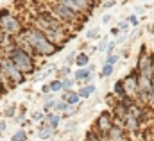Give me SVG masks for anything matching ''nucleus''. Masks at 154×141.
<instances>
[{
    "label": "nucleus",
    "instance_id": "2eb2a0df",
    "mask_svg": "<svg viewBox=\"0 0 154 141\" xmlns=\"http://www.w3.org/2000/svg\"><path fill=\"white\" fill-rule=\"evenodd\" d=\"M95 91H97V86H95L93 82H91V84H84V86H81V88L77 89V93H79L81 98H90Z\"/></svg>",
    "mask_w": 154,
    "mask_h": 141
},
{
    "label": "nucleus",
    "instance_id": "ddd939ff",
    "mask_svg": "<svg viewBox=\"0 0 154 141\" xmlns=\"http://www.w3.org/2000/svg\"><path fill=\"white\" fill-rule=\"evenodd\" d=\"M61 100H66L70 106H79L82 98L79 97V93H77V91H74V89H72V91H63V95H61Z\"/></svg>",
    "mask_w": 154,
    "mask_h": 141
},
{
    "label": "nucleus",
    "instance_id": "4468645a",
    "mask_svg": "<svg viewBox=\"0 0 154 141\" xmlns=\"http://www.w3.org/2000/svg\"><path fill=\"white\" fill-rule=\"evenodd\" d=\"M61 120H63V116H61L59 112H48V114H47V118H45V122H47L54 130H57V129H59Z\"/></svg>",
    "mask_w": 154,
    "mask_h": 141
},
{
    "label": "nucleus",
    "instance_id": "e433bc0d",
    "mask_svg": "<svg viewBox=\"0 0 154 141\" xmlns=\"http://www.w3.org/2000/svg\"><path fill=\"white\" fill-rule=\"evenodd\" d=\"M113 5H115V0H108V2H104V4H102V7H104V9H111Z\"/></svg>",
    "mask_w": 154,
    "mask_h": 141
},
{
    "label": "nucleus",
    "instance_id": "a19ab883",
    "mask_svg": "<svg viewBox=\"0 0 154 141\" xmlns=\"http://www.w3.org/2000/svg\"><path fill=\"white\" fill-rule=\"evenodd\" d=\"M111 34L113 36H120V29H118V27H113V29H111Z\"/></svg>",
    "mask_w": 154,
    "mask_h": 141
},
{
    "label": "nucleus",
    "instance_id": "f704fd0d",
    "mask_svg": "<svg viewBox=\"0 0 154 141\" xmlns=\"http://www.w3.org/2000/svg\"><path fill=\"white\" fill-rule=\"evenodd\" d=\"M7 127H9V125H7V122H5V120H0V138L7 132Z\"/></svg>",
    "mask_w": 154,
    "mask_h": 141
},
{
    "label": "nucleus",
    "instance_id": "79ce46f5",
    "mask_svg": "<svg viewBox=\"0 0 154 141\" xmlns=\"http://www.w3.org/2000/svg\"><path fill=\"white\" fill-rule=\"evenodd\" d=\"M0 93H7V88L2 84V80H0Z\"/></svg>",
    "mask_w": 154,
    "mask_h": 141
},
{
    "label": "nucleus",
    "instance_id": "b1692460",
    "mask_svg": "<svg viewBox=\"0 0 154 141\" xmlns=\"http://www.w3.org/2000/svg\"><path fill=\"white\" fill-rule=\"evenodd\" d=\"M5 118H16V106L14 104H9V106L4 109V112H2Z\"/></svg>",
    "mask_w": 154,
    "mask_h": 141
},
{
    "label": "nucleus",
    "instance_id": "7c9ffc66",
    "mask_svg": "<svg viewBox=\"0 0 154 141\" xmlns=\"http://www.w3.org/2000/svg\"><path fill=\"white\" fill-rule=\"evenodd\" d=\"M108 45H109V41H108V38H102V39H100V43H99V46H97V50H99V52H106V48H108Z\"/></svg>",
    "mask_w": 154,
    "mask_h": 141
},
{
    "label": "nucleus",
    "instance_id": "f8f14e48",
    "mask_svg": "<svg viewBox=\"0 0 154 141\" xmlns=\"http://www.w3.org/2000/svg\"><path fill=\"white\" fill-rule=\"evenodd\" d=\"M56 136V130L47 123V122H43V123H39V127H38V138L39 140H52Z\"/></svg>",
    "mask_w": 154,
    "mask_h": 141
},
{
    "label": "nucleus",
    "instance_id": "ea45409f",
    "mask_svg": "<svg viewBox=\"0 0 154 141\" xmlns=\"http://www.w3.org/2000/svg\"><path fill=\"white\" fill-rule=\"evenodd\" d=\"M111 22V14H104L102 16V23H109Z\"/></svg>",
    "mask_w": 154,
    "mask_h": 141
},
{
    "label": "nucleus",
    "instance_id": "cd10ccee",
    "mask_svg": "<svg viewBox=\"0 0 154 141\" xmlns=\"http://www.w3.org/2000/svg\"><path fill=\"white\" fill-rule=\"evenodd\" d=\"M77 127H79V122H68V123H66V127L63 129V132H65V134L74 132V130H77Z\"/></svg>",
    "mask_w": 154,
    "mask_h": 141
},
{
    "label": "nucleus",
    "instance_id": "473e14b6",
    "mask_svg": "<svg viewBox=\"0 0 154 141\" xmlns=\"http://www.w3.org/2000/svg\"><path fill=\"white\" fill-rule=\"evenodd\" d=\"M48 75L45 73V71H39V73H36V75H32V82H39V80H43V79H47Z\"/></svg>",
    "mask_w": 154,
    "mask_h": 141
},
{
    "label": "nucleus",
    "instance_id": "0eeeda50",
    "mask_svg": "<svg viewBox=\"0 0 154 141\" xmlns=\"http://www.w3.org/2000/svg\"><path fill=\"white\" fill-rule=\"evenodd\" d=\"M113 127H115V118H113V114H111L109 111H102V112L97 116L95 123H93V130L99 132V134H104V136H108V132H109Z\"/></svg>",
    "mask_w": 154,
    "mask_h": 141
},
{
    "label": "nucleus",
    "instance_id": "dca6fc26",
    "mask_svg": "<svg viewBox=\"0 0 154 141\" xmlns=\"http://www.w3.org/2000/svg\"><path fill=\"white\" fill-rule=\"evenodd\" d=\"M113 95L118 97V100H124V98H127L129 95H127V91H125V86H124V80L120 79V80H116L115 84H113Z\"/></svg>",
    "mask_w": 154,
    "mask_h": 141
},
{
    "label": "nucleus",
    "instance_id": "49530a36",
    "mask_svg": "<svg viewBox=\"0 0 154 141\" xmlns=\"http://www.w3.org/2000/svg\"><path fill=\"white\" fill-rule=\"evenodd\" d=\"M142 2H151V0H142Z\"/></svg>",
    "mask_w": 154,
    "mask_h": 141
},
{
    "label": "nucleus",
    "instance_id": "bb28decb",
    "mask_svg": "<svg viewBox=\"0 0 154 141\" xmlns=\"http://www.w3.org/2000/svg\"><path fill=\"white\" fill-rule=\"evenodd\" d=\"M118 61H120V54H109V56H106V61H104V63H108V64H113V66H115Z\"/></svg>",
    "mask_w": 154,
    "mask_h": 141
},
{
    "label": "nucleus",
    "instance_id": "f3484780",
    "mask_svg": "<svg viewBox=\"0 0 154 141\" xmlns=\"http://www.w3.org/2000/svg\"><path fill=\"white\" fill-rule=\"evenodd\" d=\"M75 66L77 68H86V66H90V54L79 52L77 57H75Z\"/></svg>",
    "mask_w": 154,
    "mask_h": 141
},
{
    "label": "nucleus",
    "instance_id": "9b49d317",
    "mask_svg": "<svg viewBox=\"0 0 154 141\" xmlns=\"http://www.w3.org/2000/svg\"><path fill=\"white\" fill-rule=\"evenodd\" d=\"M108 141H127V130L120 125H115L108 132Z\"/></svg>",
    "mask_w": 154,
    "mask_h": 141
},
{
    "label": "nucleus",
    "instance_id": "37998d69",
    "mask_svg": "<svg viewBox=\"0 0 154 141\" xmlns=\"http://www.w3.org/2000/svg\"><path fill=\"white\" fill-rule=\"evenodd\" d=\"M134 11H136V13H142V11H143V7H140V5H136V7H134Z\"/></svg>",
    "mask_w": 154,
    "mask_h": 141
},
{
    "label": "nucleus",
    "instance_id": "c03bdc74",
    "mask_svg": "<svg viewBox=\"0 0 154 141\" xmlns=\"http://www.w3.org/2000/svg\"><path fill=\"white\" fill-rule=\"evenodd\" d=\"M90 2H91L93 5H99V4H100V0H90Z\"/></svg>",
    "mask_w": 154,
    "mask_h": 141
},
{
    "label": "nucleus",
    "instance_id": "c756f323",
    "mask_svg": "<svg viewBox=\"0 0 154 141\" xmlns=\"http://www.w3.org/2000/svg\"><path fill=\"white\" fill-rule=\"evenodd\" d=\"M116 27L120 29V32H125V34H127V31H129L131 23H129L127 20H124V22H118V25H116Z\"/></svg>",
    "mask_w": 154,
    "mask_h": 141
},
{
    "label": "nucleus",
    "instance_id": "c85d7f7f",
    "mask_svg": "<svg viewBox=\"0 0 154 141\" xmlns=\"http://www.w3.org/2000/svg\"><path fill=\"white\" fill-rule=\"evenodd\" d=\"M75 57H77V52H70V54L66 56V59H65V64H66V66L75 64Z\"/></svg>",
    "mask_w": 154,
    "mask_h": 141
},
{
    "label": "nucleus",
    "instance_id": "4c0bfd02",
    "mask_svg": "<svg viewBox=\"0 0 154 141\" xmlns=\"http://www.w3.org/2000/svg\"><path fill=\"white\" fill-rule=\"evenodd\" d=\"M41 93H45V95L52 93V91H50V84H43V86H41Z\"/></svg>",
    "mask_w": 154,
    "mask_h": 141
},
{
    "label": "nucleus",
    "instance_id": "39448f33",
    "mask_svg": "<svg viewBox=\"0 0 154 141\" xmlns=\"http://www.w3.org/2000/svg\"><path fill=\"white\" fill-rule=\"evenodd\" d=\"M23 29L25 25L22 23L20 16H16L9 9H0V32H5V34L16 38Z\"/></svg>",
    "mask_w": 154,
    "mask_h": 141
},
{
    "label": "nucleus",
    "instance_id": "5701e85b",
    "mask_svg": "<svg viewBox=\"0 0 154 141\" xmlns=\"http://www.w3.org/2000/svg\"><path fill=\"white\" fill-rule=\"evenodd\" d=\"M45 118H47V114H45L43 111H34V112L31 114V122H36V123H43Z\"/></svg>",
    "mask_w": 154,
    "mask_h": 141
},
{
    "label": "nucleus",
    "instance_id": "58836bf2",
    "mask_svg": "<svg viewBox=\"0 0 154 141\" xmlns=\"http://www.w3.org/2000/svg\"><path fill=\"white\" fill-rule=\"evenodd\" d=\"M140 34H142V31H134L133 34L129 36V39H131V41H134V39H138V38H140Z\"/></svg>",
    "mask_w": 154,
    "mask_h": 141
},
{
    "label": "nucleus",
    "instance_id": "72a5a7b5",
    "mask_svg": "<svg viewBox=\"0 0 154 141\" xmlns=\"http://www.w3.org/2000/svg\"><path fill=\"white\" fill-rule=\"evenodd\" d=\"M116 45H118L116 41H109V45H108V48H106V56H109V54H115L113 50L116 48Z\"/></svg>",
    "mask_w": 154,
    "mask_h": 141
},
{
    "label": "nucleus",
    "instance_id": "de8ad7c7",
    "mask_svg": "<svg viewBox=\"0 0 154 141\" xmlns=\"http://www.w3.org/2000/svg\"><path fill=\"white\" fill-rule=\"evenodd\" d=\"M152 7H154V4H152Z\"/></svg>",
    "mask_w": 154,
    "mask_h": 141
},
{
    "label": "nucleus",
    "instance_id": "c9c22d12",
    "mask_svg": "<svg viewBox=\"0 0 154 141\" xmlns=\"http://www.w3.org/2000/svg\"><path fill=\"white\" fill-rule=\"evenodd\" d=\"M56 68H57V66H56L54 63H50L48 66H45V68H43V71H45L47 75H50V73H54V70H56Z\"/></svg>",
    "mask_w": 154,
    "mask_h": 141
},
{
    "label": "nucleus",
    "instance_id": "4be33fe9",
    "mask_svg": "<svg viewBox=\"0 0 154 141\" xmlns=\"http://www.w3.org/2000/svg\"><path fill=\"white\" fill-rule=\"evenodd\" d=\"M61 80H63V91H72L74 84L77 82L74 77H66V79H61Z\"/></svg>",
    "mask_w": 154,
    "mask_h": 141
},
{
    "label": "nucleus",
    "instance_id": "f03ea898",
    "mask_svg": "<svg viewBox=\"0 0 154 141\" xmlns=\"http://www.w3.org/2000/svg\"><path fill=\"white\" fill-rule=\"evenodd\" d=\"M18 36L25 38L29 41V45L34 50V57H52L56 56L63 46L56 41H52L48 36H45L39 29H36L34 25H25V29Z\"/></svg>",
    "mask_w": 154,
    "mask_h": 141
},
{
    "label": "nucleus",
    "instance_id": "2f4dec72",
    "mask_svg": "<svg viewBox=\"0 0 154 141\" xmlns=\"http://www.w3.org/2000/svg\"><path fill=\"white\" fill-rule=\"evenodd\" d=\"M127 22L131 23V27H138V23H140L136 14H129V16H127Z\"/></svg>",
    "mask_w": 154,
    "mask_h": 141
},
{
    "label": "nucleus",
    "instance_id": "9d476101",
    "mask_svg": "<svg viewBox=\"0 0 154 141\" xmlns=\"http://www.w3.org/2000/svg\"><path fill=\"white\" fill-rule=\"evenodd\" d=\"M93 77H95V71H93V70H90V66H86V68H77V70L74 71V79H75L77 82L91 84Z\"/></svg>",
    "mask_w": 154,
    "mask_h": 141
},
{
    "label": "nucleus",
    "instance_id": "1a4fd4ad",
    "mask_svg": "<svg viewBox=\"0 0 154 141\" xmlns=\"http://www.w3.org/2000/svg\"><path fill=\"white\" fill-rule=\"evenodd\" d=\"M57 2H61L63 5L70 7L72 11H75L77 14H82V16H90L95 7L90 0H57Z\"/></svg>",
    "mask_w": 154,
    "mask_h": 141
},
{
    "label": "nucleus",
    "instance_id": "a878e982",
    "mask_svg": "<svg viewBox=\"0 0 154 141\" xmlns=\"http://www.w3.org/2000/svg\"><path fill=\"white\" fill-rule=\"evenodd\" d=\"M70 73H72V68L66 66V64H63V66L57 70V79H66V77H70Z\"/></svg>",
    "mask_w": 154,
    "mask_h": 141
},
{
    "label": "nucleus",
    "instance_id": "7ed1b4c3",
    "mask_svg": "<svg viewBox=\"0 0 154 141\" xmlns=\"http://www.w3.org/2000/svg\"><path fill=\"white\" fill-rule=\"evenodd\" d=\"M48 7H50V13H52V14H54L61 23H65L68 29H77V31H81V23L86 20V16L77 14L75 11H72L70 7L63 5V4H61V2H57V0L50 2V4H48Z\"/></svg>",
    "mask_w": 154,
    "mask_h": 141
},
{
    "label": "nucleus",
    "instance_id": "a211bd4d",
    "mask_svg": "<svg viewBox=\"0 0 154 141\" xmlns=\"http://www.w3.org/2000/svg\"><path fill=\"white\" fill-rule=\"evenodd\" d=\"M11 141H29V134L25 129H18L13 136H11Z\"/></svg>",
    "mask_w": 154,
    "mask_h": 141
},
{
    "label": "nucleus",
    "instance_id": "393cba45",
    "mask_svg": "<svg viewBox=\"0 0 154 141\" xmlns=\"http://www.w3.org/2000/svg\"><path fill=\"white\" fill-rule=\"evenodd\" d=\"M86 38L91 39V41H93V39H99V38H100V29H99V27L88 29V31H86Z\"/></svg>",
    "mask_w": 154,
    "mask_h": 141
},
{
    "label": "nucleus",
    "instance_id": "20e7f679",
    "mask_svg": "<svg viewBox=\"0 0 154 141\" xmlns=\"http://www.w3.org/2000/svg\"><path fill=\"white\" fill-rule=\"evenodd\" d=\"M9 57H11V61L20 68V70L23 71L27 77L29 75H32L34 71L38 70V63H36V59L31 56V54H27L23 48H20L18 45L16 46H13L11 50H9V54H7Z\"/></svg>",
    "mask_w": 154,
    "mask_h": 141
},
{
    "label": "nucleus",
    "instance_id": "f257e3e1",
    "mask_svg": "<svg viewBox=\"0 0 154 141\" xmlns=\"http://www.w3.org/2000/svg\"><path fill=\"white\" fill-rule=\"evenodd\" d=\"M31 25H34L36 29H39L45 36H48L52 41L59 43L61 46L72 38V34L68 32V27H66L65 23H61V22L50 13V9H48V11H47V9H41L38 13H34V18H32V23H31Z\"/></svg>",
    "mask_w": 154,
    "mask_h": 141
},
{
    "label": "nucleus",
    "instance_id": "423d86ee",
    "mask_svg": "<svg viewBox=\"0 0 154 141\" xmlns=\"http://www.w3.org/2000/svg\"><path fill=\"white\" fill-rule=\"evenodd\" d=\"M0 66H2L4 73L7 75L11 88H14V86H18V84H23V82L27 80V75L11 61V57H9L7 54H0Z\"/></svg>",
    "mask_w": 154,
    "mask_h": 141
},
{
    "label": "nucleus",
    "instance_id": "6ab92c4d",
    "mask_svg": "<svg viewBox=\"0 0 154 141\" xmlns=\"http://www.w3.org/2000/svg\"><path fill=\"white\" fill-rule=\"evenodd\" d=\"M113 71H115V66H113V64L104 63V64H102V70H100V77H102V79H108V77L113 75Z\"/></svg>",
    "mask_w": 154,
    "mask_h": 141
},
{
    "label": "nucleus",
    "instance_id": "412c9836",
    "mask_svg": "<svg viewBox=\"0 0 154 141\" xmlns=\"http://www.w3.org/2000/svg\"><path fill=\"white\" fill-rule=\"evenodd\" d=\"M48 84H50V91H52V93L63 91V80H61V79H54V80H50Z\"/></svg>",
    "mask_w": 154,
    "mask_h": 141
},
{
    "label": "nucleus",
    "instance_id": "6e6552de",
    "mask_svg": "<svg viewBox=\"0 0 154 141\" xmlns=\"http://www.w3.org/2000/svg\"><path fill=\"white\" fill-rule=\"evenodd\" d=\"M138 79H140V73L136 68H133V70L129 71L122 80H124V86H125V91H127V95L131 97V98H138V95H140V84H138Z\"/></svg>",
    "mask_w": 154,
    "mask_h": 141
},
{
    "label": "nucleus",
    "instance_id": "a18cd8bd",
    "mask_svg": "<svg viewBox=\"0 0 154 141\" xmlns=\"http://www.w3.org/2000/svg\"><path fill=\"white\" fill-rule=\"evenodd\" d=\"M41 2H47V4H50V2H54V0H41Z\"/></svg>",
    "mask_w": 154,
    "mask_h": 141
},
{
    "label": "nucleus",
    "instance_id": "aec40b11",
    "mask_svg": "<svg viewBox=\"0 0 154 141\" xmlns=\"http://www.w3.org/2000/svg\"><path fill=\"white\" fill-rule=\"evenodd\" d=\"M70 104L66 102V100H57V106H56V112H59V114H65V112H68V109H70Z\"/></svg>",
    "mask_w": 154,
    "mask_h": 141
}]
</instances>
